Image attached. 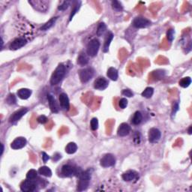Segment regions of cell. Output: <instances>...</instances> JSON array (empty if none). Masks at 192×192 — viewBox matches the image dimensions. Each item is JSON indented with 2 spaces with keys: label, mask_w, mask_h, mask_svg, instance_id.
Returning a JSON list of instances; mask_svg holds the SVG:
<instances>
[{
  "label": "cell",
  "mask_w": 192,
  "mask_h": 192,
  "mask_svg": "<svg viewBox=\"0 0 192 192\" xmlns=\"http://www.w3.org/2000/svg\"><path fill=\"white\" fill-rule=\"evenodd\" d=\"M137 173L134 170H128L122 174V179L125 182H131L137 179Z\"/></svg>",
  "instance_id": "obj_16"
},
{
  "label": "cell",
  "mask_w": 192,
  "mask_h": 192,
  "mask_svg": "<svg viewBox=\"0 0 192 192\" xmlns=\"http://www.w3.org/2000/svg\"><path fill=\"white\" fill-rule=\"evenodd\" d=\"M71 2L69 1H64L61 5H59V6L58 7V9L59 11H64L66 9H67L69 8V6L70 5Z\"/></svg>",
  "instance_id": "obj_35"
},
{
  "label": "cell",
  "mask_w": 192,
  "mask_h": 192,
  "mask_svg": "<svg viewBox=\"0 0 192 192\" xmlns=\"http://www.w3.org/2000/svg\"><path fill=\"white\" fill-rule=\"evenodd\" d=\"M26 43V40L24 38H17L10 44V49L13 50H17L20 49L21 47L25 46Z\"/></svg>",
  "instance_id": "obj_9"
},
{
  "label": "cell",
  "mask_w": 192,
  "mask_h": 192,
  "mask_svg": "<svg viewBox=\"0 0 192 192\" xmlns=\"http://www.w3.org/2000/svg\"><path fill=\"white\" fill-rule=\"evenodd\" d=\"M37 184L35 182L31 179H27L23 181L20 185V190L23 192H30L35 190Z\"/></svg>",
  "instance_id": "obj_6"
},
{
  "label": "cell",
  "mask_w": 192,
  "mask_h": 192,
  "mask_svg": "<svg viewBox=\"0 0 192 192\" xmlns=\"http://www.w3.org/2000/svg\"><path fill=\"white\" fill-rule=\"evenodd\" d=\"M109 82L104 78H98L94 82V88L98 90H104L107 88Z\"/></svg>",
  "instance_id": "obj_11"
},
{
  "label": "cell",
  "mask_w": 192,
  "mask_h": 192,
  "mask_svg": "<svg viewBox=\"0 0 192 192\" xmlns=\"http://www.w3.org/2000/svg\"><path fill=\"white\" fill-rule=\"evenodd\" d=\"M66 66L63 64L59 65L58 67L56 69V70L54 71L52 76H51L50 84L52 85H56V84H58L62 80V78H64V76L66 75Z\"/></svg>",
  "instance_id": "obj_2"
},
{
  "label": "cell",
  "mask_w": 192,
  "mask_h": 192,
  "mask_svg": "<svg viewBox=\"0 0 192 192\" xmlns=\"http://www.w3.org/2000/svg\"><path fill=\"white\" fill-rule=\"evenodd\" d=\"M81 2H75V6H74V8L72 9V13H71V14H70V21L72 20V18H73V17L75 16V14L78 12V9L80 8V5H81Z\"/></svg>",
  "instance_id": "obj_31"
},
{
  "label": "cell",
  "mask_w": 192,
  "mask_h": 192,
  "mask_svg": "<svg viewBox=\"0 0 192 192\" xmlns=\"http://www.w3.org/2000/svg\"><path fill=\"white\" fill-rule=\"evenodd\" d=\"M192 126H190L189 127V128H188V134H191V133H192Z\"/></svg>",
  "instance_id": "obj_43"
},
{
  "label": "cell",
  "mask_w": 192,
  "mask_h": 192,
  "mask_svg": "<svg viewBox=\"0 0 192 192\" xmlns=\"http://www.w3.org/2000/svg\"><path fill=\"white\" fill-rule=\"evenodd\" d=\"M32 95V91L29 89H21V90H18L17 96L21 99H28Z\"/></svg>",
  "instance_id": "obj_19"
},
{
  "label": "cell",
  "mask_w": 192,
  "mask_h": 192,
  "mask_svg": "<svg viewBox=\"0 0 192 192\" xmlns=\"http://www.w3.org/2000/svg\"><path fill=\"white\" fill-rule=\"evenodd\" d=\"M42 159H43L44 162H47L50 159L49 155L47 153H45V152H42Z\"/></svg>",
  "instance_id": "obj_39"
},
{
  "label": "cell",
  "mask_w": 192,
  "mask_h": 192,
  "mask_svg": "<svg viewBox=\"0 0 192 192\" xmlns=\"http://www.w3.org/2000/svg\"><path fill=\"white\" fill-rule=\"evenodd\" d=\"M154 93V89L152 87H147L142 93V96L146 98H150Z\"/></svg>",
  "instance_id": "obj_28"
},
{
  "label": "cell",
  "mask_w": 192,
  "mask_h": 192,
  "mask_svg": "<svg viewBox=\"0 0 192 192\" xmlns=\"http://www.w3.org/2000/svg\"><path fill=\"white\" fill-rule=\"evenodd\" d=\"M100 164L104 167H112L116 164V158L112 154H107L100 161Z\"/></svg>",
  "instance_id": "obj_5"
},
{
  "label": "cell",
  "mask_w": 192,
  "mask_h": 192,
  "mask_svg": "<svg viewBox=\"0 0 192 192\" xmlns=\"http://www.w3.org/2000/svg\"><path fill=\"white\" fill-rule=\"evenodd\" d=\"M142 119H143V116H142V113H140V111H137V112H135V113H134V116H133L131 122H132L134 125H139V124H140V122H142Z\"/></svg>",
  "instance_id": "obj_22"
},
{
  "label": "cell",
  "mask_w": 192,
  "mask_h": 192,
  "mask_svg": "<svg viewBox=\"0 0 192 192\" xmlns=\"http://www.w3.org/2000/svg\"><path fill=\"white\" fill-rule=\"evenodd\" d=\"M94 69L92 68H87V69H84L80 71L79 76L81 82L85 84L90 81L94 75Z\"/></svg>",
  "instance_id": "obj_4"
},
{
  "label": "cell",
  "mask_w": 192,
  "mask_h": 192,
  "mask_svg": "<svg viewBox=\"0 0 192 192\" xmlns=\"http://www.w3.org/2000/svg\"><path fill=\"white\" fill-rule=\"evenodd\" d=\"M28 112V109L26 108H22L20 109V110H17V111H16L15 113H13V115H12L10 117V122H11V123H14V122H17L18 120H20V119H21V118L23 117V116H24V115L26 114V113Z\"/></svg>",
  "instance_id": "obj_13"
},
{
  "label": "cell",
  "mask_w": 192,
  "mask_h": 192,
  "mask_svg": "<svg viewBox=\"0 0 192 192\" xmlns=\"http://www.w3.org/2000/svg\"><path fill=\"white\" fill-rule=\"evenodd\" d=\"M1 146H2V149H1V155L3 154V151H4V146H3V144H1Z\"/></svg>",
  "instance_id": "obj_44"
},
{
  "label": "cell",
  "mask_w": 192,
  "mask_h": 192,
  "mask_svg": "<svg viewBox=\"0 0 192 192\" xmlns=\"http://www.w3.org/2000/svg\"><path fill=\"white\" fill-rule=\"evenodd\" d=\"M148 137H149V140L150 143H155L159 141V140L161 139V133L160 130L158 129V128H152L149 131Z\"/></svg>",
  "instance_id": "obj_7"
},
{
  "label": "cell",
  "mask_w": 192,
  "mask_h": 192,
  "mask_svg": "<svg viewBox=\"0 0 192 192\" xmlns=\"http://www.w3.org/2000/svg\"><path fill=\"white\" fill-rule=\"evenodd\" d=\"M38 173L41 175H42V176H46V177H50L52 176V171H51V170L48 167H46V166L40 167L38 170Z\"/></svg>",
  "instance_id": "obj_23"
},
{
  "label": "cell",
  "mask_w": 192,
  "mask_h": 192,
  "mask_svg": "<svg viewBox=\"0 0 192 192\" xmlns=\"http://www.w3.org/2000/svg\"><path fill=\"white\" fill-rule=\"evenodd\" d=\"M119 105L120 108L125 109V107L128 106V100H127L126 98H122V99H120V101H119Z\"/></svg>",
  "instance_id": "obj_36"
},
{
  "label": "cell",
  "mask_w": 192,
  "mask_h": 192,
  "mask_svg": "<svg viewBox=\"0 0 192 192\" xmlns=\"http://www.w3.org/2000/svg\"><path fill=\"white\" fill-rule=\"evenodd\" d=\"M122 95L126 97H128V98H131V97L134 96L132 92L130 90H128V89H127V90H124L123 91H122Z\"/></svg>",
  "instance_id": "obj_38"
},
{
  "label": "cell",
  "mask_w": 192,
  "mask_h": 192,
  "mask_svg": "<svg viewBox=\"0 0 192 192\" xmlns=\"http://www.w3.org/2000/svg\"><path fill=\"white\" fill-rule=\"evenodd\" d=\"M47 99L48 101H49L50 108L51 111H52L53 113H58V107H57L56 102V100L55 98H54V97L52 95L49 94L47 96Z\"/></svg>",
  "instance_id": "obj_18"
},
{
  "label": "cell",
  "mask_w": 192,
  "mask_h": 192,
  "mask_svg": "<svg viewBox=\"0 0 192 192\" xmlns=\"http://www.w3.org/2000/svg\"><path fill=\"white\" fill-rule=\"evenodd\" d=\"M106 30H107V26L104 23H101L97 29V35L102 36L105 33Z\"/></svg>",
  "instance_id": "obj_27"
},
{
  "label": "cell",
  "mask_w": 192,
  "mask_h": 192,
  "mask_svg": "<svg viewBox=\"0 0 192 192\" xmlns=\"http://www.w3.org/2000/svg\"><path fill=\"white\" fill-rule=\"evenodd\" d=\"M37 171L35 170H33V169L29 170V172L26 174V179L33 180V179L37 177Z\"/></svg>",
  "instance_id": "obj_30"
},
{
  "label": "cell",
  "mask_w": 192,
  "mask_h": 192,
  "mask_svg": "<svg viewBox=\"0 0 192 192\" xmlns=\"http://www.w3.org/2000/svg\"><path fill=\"white\" fill-rule=\"evenodd\" d=\"M131 131V127L127 123H122L118 128L117 134L120 137H125L128 135Z\"/></svg>",
  "instance_id": "obj_14"
},
{
  "label": "cell",
  "mask_w": 192,
  "mask_h": 192,
  "mask_svg": "<svg viewBox=\"0 0 192 192\" xmlns=\"http://www.w3.org/2000/svg\"><path fill=\"white\" fill-rule=\"evenodd\" d=\"M78 150V146L75 143H69L66 147V152L68 154H74Z\"/></svg>",
  "instance_id": "obj_24"
},
{
  "label": "cell",
  "mask_w": 192,
  "mask_h": 192,
  "mask_svg": "<svg viewBox=\"0 0 192 192\" xmlns=\"http://www.w3.org/2000/svg\"><path fill=\"white\" fill-rule=\"evenodd\" d=\"M150 24V21L144 17H136L133 21V26L137 29L146 28V27L149 26Z\"/></svg>",
  "instance_id": "obj_8"
},
{
  "label": "cell",
  "mask_w": 192,
  "mask_h": 192,
  "mask_svg": "<svg viewBox=\"0 0 192 192\" xmlns=\"http://www.w3.org/2000/svg\"><path fill=\"white\" fill-rule=\"evenodd\" d=\"M191 84V79L189 77H186V78H184L179 81V86L183 88H187L190 86V84Z\"/></svg>",
  "instance_id": "obj_26"
},
{
  "label": "cell",
  "mask_w": 192,
  "mask_h": 192,
  "mask_svg": "<svg viewBox=\"0 0 192 192\" xmlns=\"http://www.w3.org/2000/svg\"><path fill=\"white\" fill-rule=\"evenodd\" d=\"M56 20H57V17H53L52 19L50 20L48 22H47L46 23H45L44 25L41 27V31H47V30L50 29L51 27L54 25V23H56Z\"/></svg>",
  "instance_id": "obj_25"
},
{
  "label": "cell",
  "mask_w": 192,
  "mask_h": 192,
  "mask_svg": "<svg viewBox=\"0 0 192 192\" xmlns=\"http://www.w3.org/2000/svg\"><path fill=\"white\" fill-rule=\"evenodd\" d=\"M100 48V42L98 39L94 38L89 42L87 45V54L90 56H95L98 54V50Z\"/></svg>",
  "instance_id": "obj_3"
},
{
  "label": "cell",
  "mask_w": 192,
  "mask_h": 192,
  "mask_svg": "<svg viewBox=\"0 0 192 192\" xmlns=\"http://www.w3.org/2000/svg\"><path fill=\"white\" fill-rule=\"evenodd\" d=\"M26 143L27 141L26 140V138H24V137H20L15 139V140L12 142L11 145V147L13 149H20L26 145Z\"/></svg>",
  "instance_id": "obj_12"
},
{
  "label": "cell",
  "mask_w": 192,
  "mask_h": 192,
  "mask_svg": "<svg viewBox=\"0 0 192 192\" xmlns=\"http://www.w3.org/2000/svg\"><path fill=\"white\" fill-rule=\"evenodd\" d=\"M174 35H175L174 29H169L168 31H167V38L170 42L173 41V39H174Z\"/></svg>",
  "instance_id": "obj_34"
},
{
  "label": "cell",
  "mask_w": 192,
  "mask_h": 192,
  "mask_svg": "<svg viewBox=\"0 0 192 192\" xmlns=\"http://www.w3.org/2000/svg\"><path fill=\"white\" fill-rule=\"evenodd\" d=\"M178 110H179V104H178V103H176V104H174V106H173V112H172V114L174 115Z\"/></svg>",
  "instance_id": "obj_40"
},
{
  "label": "cell",
  "mask_w": 192,
  "mask_h": 192,
  "mask_svg": "<svg viewBox=\"0 0 192 192\" xmlns=\"http://www.w3.org/2000/svg\"><path fill=\"white\" fill-rule=\"evenodd\" d=\"M113 33L110 32H108L107 34V35H106V38H105V41H104V47H103V51H104V53L108 52L110 43H111V41H113Z\"/></svg>",
  "instance_id": "obj_17"
},
{
  "label": "cell",
  "mask_w": 192,
  "mask_h": 192,
  "mask_svg": "<svg viewBox=\"0 0 192 192\" xmlns=\"http://www.w3.org/2000/svg\"><path fill=\"white\" fill-rule=\"evenodd\" d=\"M61 158H62V156H61V155H60V154L56 153L55 155H54V156H53V161H59V160Z\"/></svg>",
  "instance_id": "obj_41"
},
{
  "label": "cell",
  "mask_w": 192,
  "mask_h": 192,
  "mask_svg": "<svg viewBox=\"0 0 192 192\" xmlns=\"http://www.w3.org/2000/svg\"><path fill=\"white\" fill-rule=\"evenodd\" d=\"M59 102L62 108L65 110H69L70 108L69 98L66 93H62L59 95Z\"/></svg>",
  "instance_id": "obj_15"
},
{
  "label": "cell",
  "mask_w": 192,
  "mask_h": 192,
  "mask_svg": "<svg viewBox=\"0 0 192 192\" xmlns=\"http://www.w3.org/2000/svg\"><path fill=\"white\" fill-rule=\"evenodd\" d=\"M8 104H14L17 102V98L14 94H10L8 96L7 99H6Z\"/></svg>",
  "instance_id": "obj_33"
},
{
  "label": "cell",
  "mask_w": 192,
  "mask_h": 192,
  "mask_svg": "<svg viewBox=\"0 0 192 192\" xmlns=\"http://www.w3.org/2000/svg\"><path fill=\"white\" fill-rule=\"evenodd\" d=\"M37 120H38V122H39V123L44 124V123H46L47 122L48 119H47V118L46 117V116H44V115H41V116H40L38 118Z\"/></svg>",
  "instance_id": "obj_37"
},
{
  "label": "cell",
  "mask_w": 192,
  "mask_h": 192,
  "mask_svg": "<svg viewBox=\"0 0 192 192\" xmlns=\"http://www.w3.org/2000/svg\"><path fill=\"white\" fill-rule=\"evenodd\" d=\"M112 8H113V10L115 11H122L123 9V6H122V3L119 1H113L112 2Z\"/></svg>",
  "instance_id": "obj_29"
},
{
  "label": "cell",
  "mask_w": 192,
  "mask_h": 192,
  "mask_svg": "<svg viewBox=\"0 0 192 192\" xmlns=\"http://www.w3.org/2000/svg\"><path fill=\"white\" fill-rule=\"evenodd\" d=\"M107 75L110 80L113 81H117L118 78H119V75H118V71L116 70L114 68H110V69L107 70Z\"/></svg>",
  "instance_id": "obj_20"
},
{
  "label": "cell",
  "mask_w": 192,
  "mask_h": 192,
  "mask_svg": "<svg viewBox=\"0 0 192 192\" xmlns=\"http://www.w3.org/2000/svg\"><path fill=\"white\" fill-rule=\"evenodd\" d=\"M78 177H79V182H78L77 190L78 191H85L90 185V179H91V172L90 170L83 171Z\"/></svg>",
  "instance_id": "obj_1"
},
{
  "label": "cell",
  "mask_w": 192,
  "mask_h": 192,
  "mask_svg": "<svg viewBox=\"0 0 192 192\" xmlns=\"http://www.w3.org/2000/svg\"><path fill=\"white\" fill-rule=\"evenodd\" d=\"M140 134H139V133H137V134H136V135L134 136V141L137 140V143H140Z\"/></svg>",
  "instance_id": "obj_42"
},
{
  "label": "cell",
  "mask_w": 192,
  "mask_h": 192,
  "mask_svg": "<svg viewBox=\"0 0 192 192\" xmlns=\"http://www.w3.org/2000/svg\"><path fill=\"white\" fill-rule=\"evenodd\" d=\"M76 170L77 167L69 165V164H66V165H64L62 167L61 173L62 176H66V177H71V176L76 175Z\"/></svg>",
  "instance_id": "obj_10"
},
{
  "label": "cell",
  "mask_w": 192,
  "mask_h": 192,
  "mask_svg": "<svg viewBox=\"0 0 192 192\" xmlns=\"http://www.w3.org/2000/svg\"><path fill=\"white\" fill-rule=\"evenodd\" d=\"M90 127H91L93 131H96L98 128V120L97 118H93L92 119L91 122H90Z\"/></svg>",
  "instance_id": "obj_32"
},
{
  "label": "cell",
  "mask_w": 192,
  "mask_h": 192,
  "mask_svg": "<svg viewBox=\"0 0 192 192\" xmlns=\"http://www.w3.org/2000/svg\"><path fill=\"white\" fill-rule=\"evenodd\" d=\"M89 62V58L87 56V54L84 53H81L79 55L78 58V63L80 66H86V65L88 64Z\"/></svg>",
  "instance_id": "obj_21"
}]
</instances>
